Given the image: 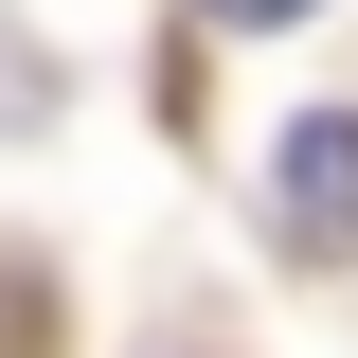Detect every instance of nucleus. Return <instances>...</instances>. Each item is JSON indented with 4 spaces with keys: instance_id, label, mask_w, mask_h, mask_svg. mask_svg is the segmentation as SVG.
<instances>
[{
    "instance_id": "f03ea898",
    "label": "nucleus",
    "mask_w": 358,
    "mask_h": 358,
    "mask_svg": "<svg viewBox=\"0 0 358 358\" xmlns=\"http://www.w3.org/2000/svg\"><path fill=\"white\" fill-rule=\"evenodd\" d=\"M36 126H54V54L0 18V143H36Z\"/></svg>"
},
{
    "instance_id": "7ed1b4c3",
    "label": "nucleus",
    "mask_w": 358,
    "mask_h": 358,
    "mask_svg": "<svg viewBox=\"0 0 358 358\" xmlns=\"http://www.w3.org/2000/svg\"><path fill=\"white\" fill-rule=\"evenodd\" d=\"M215 18H305V0H215Z\"/></svg>"
},
{
    "instance_id": "f257e3e1",
    "label": "nucleus",
    "mask_w": 358,
    "mask_h": 358,
    "mask_svg": "<svg viewBox=\"0 0 358 358\" xmlns=\"http://www.w3.org/2000/svg\"><path fill=\"white\" fill-rule=\"evenodd\" d=\"M268 233H287V251H322V268L358 251V108H322V126L268 143Z\"/></svg>"
}]
</instances>
